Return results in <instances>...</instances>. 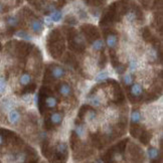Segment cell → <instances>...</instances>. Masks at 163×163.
Returning <instances> with one entry per match:
<instances>
[{
  "instance_id": "obj_1",
  "label": "cell",
  "mask_w": 163,
  "mask_h": 163,
  "mask_svg": "<svg viewBox=\"0 0 163 163\" xmlns=\"http://www.w3.org/2000/svg\"><path fill=\"white\" fill-rule=\"evenodd\" d=\"M59 91L64 97H68L72 94V89L70 87V85H68L66 83H63L59 86Z\"/></svg>"
},
{
  "instance_id": "obj_2",
  "label": "cell",
  "mask_w": 163,
  "mask_h": 163,
  "mask_svg": "<svg viewBox=\"0 0 163 163\" xmlns=\"http://www.w3.org/2000/svg\"><path fill=\"white\" fill-rule=\"evenodd\" d=\"M64 74H66V72H64V68H60V67H58V66H55L51 70V75L55 79L63 78V77L64 76Z\"/></svg>"
},
{
  "instance_id": "obj_3",
  "label": "cell",
  "mask_w": 163,
  "mask_h": 163,
  "mask_svg": "<svg viewBox=\"0 0 163 163\" xmlns=\"http://www.w3.org/2000/svg\"><path fill=\"white\" fill-rule=\"evenodd\" d=\"M106 40H107V44L110 48H115L117 46L118 37L116 34H108L107 37H106Z\"/></svg>"
},
{
  "instance_id": "obj_4",
  "label": "cell",
  "mask_w": 163,
  "mask_h": 163,
  "mask_svg": "<svg viewBox=\"0 0 163 163\" xmlns=\"http://www.w3.org/2000/svg\"><path fill=\"white\" fill-rule=\"evenodd\" d=\"M51 124V125H59L63 121V114L62 113H54L50 118Z\"/></svg>"
},
{
  "instance_id": "obj_5",
  "label": "cell",
  "mask_w": 163,
  "mask_h": 163,
  "mask_svg": "<svg viewBox=\"0 0 163 163\" xmlns=\"http://www.w3.org/2000/svg\"><path fill=\"white\" fill-rule=\"evenodd\" d=\"M20 120V114L18 111H16V110H12V111L9 113V122L11 124H17Z\"/></svg>"
},
{
  "instance_id": "obj_6",
  "label": "cell",
  "mask_w": 163,
  "mask_h": 163,
  "mask_svg": "<svg viewBox=\"0 0 163 163\" xmlns=\"http://www.w3.org/2000/svg\"><path fill=\"white\" fill-rule=\"evenodd\" d=\"M31 28L35 33H40L42 31V23L39 21V20H33L31 22Z\"/></svg>"
},
{
  "instance_id": "obj_7",
  "label": "cell",
  "mask_w": 163,
  "mask_h": 163,
  "mask_svg": "<svg viewBox=\"0 0 163 163\" xmlns=\"http://www.w3.org/2000/svg\"><path fill=\"white\" fill-rule=\"evenodd\" d=\"M7 25L11 27V28H14L18 25V23H19V20L18 18L16 17V16H10V17H8L7 18Z\"/></svg>"
},
{
  "instance_id": "obj_8",
  "label": "cell",
  "mask_w": 163,
  "mask_h": 163,
  "mask_svg": "<svg viewBox=\"0 0 163 163\" xmlns=\"http://www.w3.org/2000/svg\"><path fill=\"white\" fill-rule=\"evenodd\" d=\"M148 155H149V158L152 160H155L158 158V156H159V153H158V150L156 148H149L148 149Z\"/></svg>"
},
{
  "instance_id": "obj_9",
  "label": "cell",
  "mask_w": 163,
  "mask_h": 163,
  "mask_svg": "<svg viewBox=\"0 0 163 163\" xmlns=\"http://www.w3.org/2000/svg\"><path fill=\"white\" fill-rule=\"evenodd\" d=\"M56 104H58V102H56L55 98H54V97H48L47 99H46V107L50 108V109L55 108V106H56Z\"/></svg>"
},
{
  "instance_id": "obj_10",
  "label": "cell",
  "mask_w": 163,
  "mask_h": 163,
  "mask_svg": "<svg viewBox=\"0 0 163 163\" xmlns=\"http://www.w3.org/2000/svg\"><path fill=\"white\" fill-rule=\"evenodd\" d=\"M30 82H31V77L28 74H23L19 79L20 85H27V84H29Z\"/></svg>"
},
{
  "instance_id": "obj_11",
  "label": "cell",
  "mask_w": 163,
  "mask_h": 163,
  "mask_svg": "<svg viewBox=\"0 0 163 163\" xmlns=\"http://www.w3.org/2000/svg\"><path fill=\"white\" fill-rule=\"evenodd\" d=\"M93 48H94V51H99L103 50V48H104V42H103V40L98 39V40H96V42H94V43H93Z\"/></svg>"
},
{
  "instance_id": "obj_12",
  "label": "cell",
  "mask_w": 163,
  "mask_h": 163,
  "mask_svg": "<svg viewBox=\"0 0 163 163\" xmlns=\"http://www.w3.org/2000/svg\"><path fill=\"white\" fill-rule=\"evenodd\" d=\"M131 93L135 97L140 96L141 94H142V88L140 87L139 85H133L132 87H131Z\"/></svg>"
},
{
  "instance_id": "obj_13",
  "label": "cell",
  "mask_w": 163,
  "mask_h": 163,
  "mask_svg": "<svg viewBox=\"0 0 163 163\" xmlns=\"http://www.w3.org/2000/svg\"><path fill=\"white\" fill-rule=\"evenodd\" d=\"M140 120H141V115H140V113L138 112V111H133L132 116H131L132 124H137V123H139Z\"/></svg>"
},
{
  "instance_id": "obj_14",
  "label": "cell",
  "mask_w": 163,
  "mask_h": 163,
  "mask_svg": "<svg viewBox=\"0 0 163 163\" xmlns=\"http://www.w3.org/2000/svg\"><path fill=\"white\" fill-rule=\"evenodd\" d=\"M62 16H63V13L60 11H55V12H52V14L50 18L51 19V21L56 22V21H59Z\"/></svg>"
},
{
  "instance_id": "obj_15",
  "label": "cell",
  "mask_w": 163,
  "mask_h": 163,
  "mask_svg": "<svg viewBox=\"0 0 163 163\" xmlns=\"http://www.w3.org/2000/svg\"><path fill=\"white\" fill-rule=\"evenodd\" d=\"M76 133H77V135H78L79 137L81 138H83L85 136V133H86V130L84 128V126H82V125H77V127H76Z\"/></svg>"
},
{
  "instance_id": "obj_16",
  "label": "cell",
  "mask_w": 163,
  "mask_h": 163,
  "mask_svg": "<svg viewBox=\"0 0 163 163\" xmlns=\"http://www.w3.org/2000/svg\"><path fill=\"white\" fill-rule=\"evenodd\" d=\"M6 89V82L3 77H0V94H3Z\"/></svg>"
},
{
  "instance_id": "obj_17",
  "label": "cell",
  "mask_w": 163,
  "mask_h": 163,
  "mask_svg": "<svg viewBox=\"0 0 163 163\" xmlns=\"http://www.w3.org/2000/svg\"><path fill=\"white\" fill-rule=\"evenodd\" d=\"M123 83L124 85L126 86H129V85H131L132 84V82H133V79H132V77L130 76V75H126L125 77H123Z\"/></svg>"
},
{
  "instance_id": "obj_18",
  "label": "cell",
  "mask_w": 163,
  "mask_h": 163,
  "mask_svg": "<svg viewBox=\"0 0 163 163\" xmlns=\"http://www.w3.org/2000/svg\"><path fill=\"white\" fill-rule=\"evenodd\" d=\"M16 34H17V36H19V37H22V38H24V39H30V35L28 34L27 32L23 31V30L18 31Z\"/></svg>"
},
{
  "instance_id": "obj_19",
  "label": "cell",
  "mask_w": 163,
  "mask_h": 163,
  "mask_svg": "<svg viewBox=\"0 0 163 163\" xmlns=\"http://www.w3.org/2000/svg\"><path fill=\"white\" fill-rule=\"evenodd\" d=\"M107 77H108V73H106V72H104V73H101L100 75H98V76H97L96 81H97V82L103 81V80H105L106 78H107Z\"/></svg>"
},
{
  "instance_id": "obj_20",
  "label": "cell",
  "mask_w": 163,
  "mask_h": 163,
  "mask_svg": "<svg viewBox=\"0 0 163 163\" xmlns=\"http://www.w3.org/2000/svg\"><path fill=\"white\" fill-rule=\"evenodd\" d=\"M91 103L94 105V106H100L101 105V102H100V99L98 97H94L92 101H91Z\"/></svg>"
},
{
  "instance_id": "obj_21",
  "label": "cell",
  "mask_w": 163,
  "mask_h": 163,
  "mask_svg": "<svg viewBox=\"0 0 163 163\" xmlns=\"http://www.w3.org/2000/svg\"><path fill=\"white\" fill-rule=\"evenodd\" d=\"M137 66H138V64H137L136 60H131V62H130V70H131V71L136 70Z\"/></svg>"
},
{
  "instance_id": "obj_22",
  "label": "cell",
  "mask_w": 163,
  "mask_h": 163,
  "mask_svg": "<svg viewBox=\"0 0 163 163\" xmlns=\"http://www.w3.org/2000/svg\"><path fill=\"white\" fill-rule=\"evenodd\" d=\"M117 72H118V74H123V73L125 72V67L124 66H121L120 68H117Z\"/></svg>"
},
{
  "instance_id": "obj_23",
  "label": "cell",
  "mask_w": 163,
  "mask_h": 163,
  "mask_svg": "<svg viewBox=\"0 0 163 163\" xmlns=\"http://www.w3.org/2000/svg\"><path fill=\"white\" fill-rule=\"evenodd\" d=\"M2 142H3V135H1V134H0V145L2 144Z\"/></svg>"
},
{
  "instance_id": "obj_24",
  "label": "cell",
  "mask_w": 163,
  "mask_h": 163,
  "mask_svg": "<svg viewBox=\"0 0 163 163\" xmlns=\"http://www.w3.org/2000/svg\"><path fill=\"white\" fill-rule=\"evenodd\" d=\"M3 10V7H2V5H1V4H0V12H1Z\"/></svg>"
},
{
  "instance_id": "obj_25",
  "label": "cell",
  "mask_w": 163,
  "mask_h": 163,
  "mask_svg": "<svg viewBox=\"0 0 163 163\" xmlns=\"http://www.w3.org/2000/svg\"><path fill=\"white\" fill-rule=\"evenodd\" d=\"M0 50H1V46H0Z\"/></svg>"
}]
</instances>
